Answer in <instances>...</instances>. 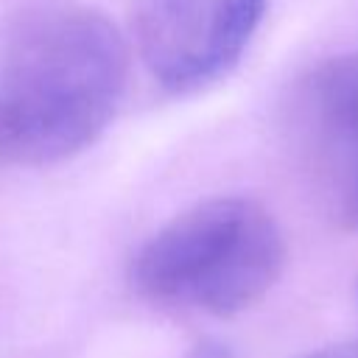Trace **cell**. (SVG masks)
<instances>
[{"label": "cell", "mask_w": 358, "mask_h": 358, "mask_svg": "<svg viewBox=\"0 0 358 358\" xmlns=\"http://www.w3.org/2000/svg\"><path fill=\"white\" fill-rule=\"evenodd\" d=\"M268 0H134V39L165 90L213 84L238 64Z\"/></svg>", "instance_id": "obj_3"}, {"label": "cell", "mask_w": 358, "mask_h": 358, "mask_svg": "<svg viewBox=\"0 0 358 358\" xmlns=\"http://www.w3.org/2000/svg\"><path fill=\"white\" fill-rule=\"evenodd\" d=\"M296 358H358V341H347V344H333V347H322Z\"/></svg>", "instance_id": "obj_6"}, {"label": "cell", "mask_w": 358, "mask_h": 358, "mask_svg": "<svg viewBox=\"0 0 358 358\" xmlns=\"http://www.w3.org/2000/svg\"><path fill=\"white\" fill-rule=\"evenodd\" d=\"M187 358H235L232 350L215 338H201L199 344H193V350L187 352Z\"/></svg>", "instance_id": "obj_5"}, {"label": "cell", "mask_w": 358, "mask_h": 358, "mask_svg": "<svg viewBox=\"0 0 358 358\" xmlns=\"http://www.w3.org/2000/svg\"><path fill=\"white\" fill-rule=\"evenodd\" d=\"M285 238L255 199L221 196L193 204L157 229L131 263L134 288L162 305L235 316L280 280Z\"/></svg>", "instance_id": "obj_2"}, {"label": "cell", "mask_w": 358, "mask_h": 358, "mask_svg": "<svg viewBox=\"0 0 358 358\" xmlns=\"http://www.w3.org/2000/svg\"><path fill=\"white\" fill-rule=\"evenodd\" d=\"M296 134L319 204L338 227L358 229V50L333 56L308 76Z\"/></svg>", "instance_id": "obj_4"}, {"label": "cell", "mask_w": 358, "mask_h": 358, "mask_svg": "<svg viewBox=\"0 0 358 358\" xmlns=\"http://www.w3.org/2000/svg\"><path fill=\"white\" fill-rule=\"evenodd\" d=\"M126 42L95 8L42 3L0 39V162L48 165L84 151L115 117Z\"/></svg>", "instance_id": "obj_1"}]
</instances>
